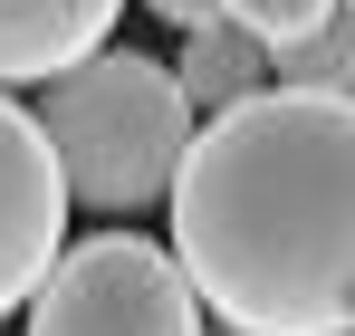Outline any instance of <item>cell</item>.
I'll list each match as a JSON object with an SVG mask.
<instances>
[{
  "mask_svg": "<svg viewBox=\"0 0 355 336\" xmlns=\"http://www.w3.org/2000/svg\"><path fill=\"white\" fill-rule=\"evenodd\" d=\"M173 87H182V106H192V115H221V106H240V96L269 87V49H259L250 29H231V19H202V29H182Z\"/></svg>",
  "mask_w": 355,
  "mask_h": 336,
  "instance_id": "8992f818",
  "label": "cell"
},
{
  "mask_svg": "<svg viewBox=\"0 0 355 336\" xmlns=\"http://www.w3.org/2000/svg\"><path fill=\"white\" fill-rule=\"evenodd\" d=\"M202 336H240V327H202Z\"/></svg>",
  "mask_w": 355,
  "mask_h": 336,
  "instance_id": "30bf717a",
  "label": "cell"
},
{
  "mask_svg": "<svg viewBox=\"0 0 355 336\" xmlns=\"http://www.w3.org/2000/svg\"><path fill=\"white\" fill-rule=\"evenodd\" d=\"M269 87L355 96V0H327V19H317V29H297L288 49H269Z\"/></svg>",
  "mask_w": 355,
  "mask_h": 336,
  "instance_id": "52a82bcc",
  "label": "cell"
},
{
  "mask_svg": "<svg viewBox=\"0 0 355 336\" xmlns=\"http://www.w3.org/2000/svg\"><path fill=\"white\" fill-rule=\"evenodd\" d=\"M221 19L250 29L259 49H288L297 29H317V19H327V0H221Z\"/></svg>",
  "mask_w": 355,
  "mask_h": 336,
  "instance_id": "ba28073f",
  "label": "cell"
},
{
  "mask_svg": "<svg viewBox=\"0 0 355 336\" xmlns=\"http://www.w3.org/2000/svg\"><path fill=\"white\" fill-rule=\"evenodd\" d=\"M29 336H202V298L164 240L96 230L58 250L49 279L29 288Z\"/></svg>",
  "mask_w": 355,
  "mask_h": 336,
  "instance_id": "3957f363",
  "label": "cell"
},
{
  "mask_svg": "<svg viewBox=\"0 0 355 336\" xmlns=\"http://www.w3.org/2000/svg\"><path fill=\"white\" fill-rule=\"evenodd\" d=\"M125 0H0V87H39L106 49Z\"/></svg>",
  "mask_w": 355,
  "mask_h": 336,
  "instance_id": "5b68a950",
  "label": "cell"
},
{
  "mask_svg": "<svg viewBox=\"0 0 355 336\" xmlns=\"http://www.w3.org/2000/svg\"><path fill=\"white\" fill-rule=\"evenodd\" d=\"M29 115H39L49 154H58L67 202H87V212L164 202L182 144H192V106H182L173 67L144 49H96L77 67H58V77H39Z\"/></svg>",
  "mask_w": 355,
  "mask_h": 336,
  "instance_id": "7a4b0ae2",
  "label": "cell"
},
{
  "mask_svg": "<svg viewBox=\"0 0 355 336\" xmlns=\"http://www.w3.org/2000/svg\"><path fill=\"white\" fill-rule=\"evenodd\" d=\"M58 250H67V183H58V154H49L39 115L0 87V317L29 308V288L49 279Z\"/></svg>",
  "mask_w": 355,
  "mask_h": 336,
  "instance_id": "277c9868",
  "label": "cell"
},
{
  "mask_svg": "<svg viewBox=\"0 0 355 336\" xmlns=\"http://www.w3.org/2000/svg\"><path fill=\"white\" fill-rule=\"evenodd\" d=\"M154 19H173V29H202V19H221V0H144Z\"/></svg>",
  "mask_w": 355,
  "mask_h": 336,
  "instance_id": "9c48e42d",
  "label": "cell"
},
{
  "mask_svg": "<svg viewBox=\"0 0 355 336\" xmlns=\"http://www.w3.org/2000/svg\"><path fill=\"white\" fill-rule=\"evenodd\" d=\"M173 269L240 336H355V96L259 87L173 164Z\"/></svg>",
  "mask_w": 355,
  "mask_h": 336,
  "instance_id": "6da1fadb",
  "label": "cell"
}]
</instances>
